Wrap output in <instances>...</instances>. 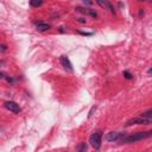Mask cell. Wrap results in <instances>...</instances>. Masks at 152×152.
Instances as JSON below:
<instances>
[{"mask_svg": "<svg viewBox=\"0 0 152 152\" xmlns=\"http://www.w3.org/2000/svg\"><path fill=\"white\" fill-rule=\"evenodd\" d=\"M151 136H152L151 131H148V132H136V133H133L131 136H127L126 134L121 141H124V143H136V141L146 139V138H148Z\"/></svg>", "mask_w": 152, "mask_h": 152, "instance_id": "6da1fadb", "label": "cell"}, {"mask_svg": "<svg viewBox=\"0 0 152 152\" xmlns=\"http://www.w3.org/2000/svg\"><path fill=\"white\" fill-rule=\"evenodd\" d=\"M148 124H152V118H148V116H139V118H133V119H130L127 123H126V126H132V125H148Z\"/></svg>", "mask_w": 152, "mask_h": 152, "instance_id": "7a4b0ae2", "label": "cell"}, {"mask_svg": "<svg viewBox=\"0 0 152 152\" xmlns=\"http://www.w3.org/2000/svg\"><path fill=\"white\" fill-rule=\"evenodd\" d=\"M101 141H102V134L100 131L93 133L89 138V143L92 145V147H94L95 150H99L101 147Z\"/></svg>", "mask_w": 152, "mask_h": 152, "instance_id": "3957f363", "label": "cell"}, {"mask_svg": "<svg viewBox=\"0 0 152 152\" xmlns=\"http://www.w3.org/2000/svg\"><path fill=\"white\" fill-rule=\"evenodd\" d=\"M125 136H126L125 133H121V132H109L106 136V139L108 141H121Z\"/></svg>", "mask_w": 152, "mask_h": 152, "instance_id": "277c9868", "label": "cell"}, {"mask_svg": "<svg viewBox=\"0 0 152 152\" xmlns=\"http://www.w3.org/2000/svg\"><path fill=\"white\" fill-rule=\"evenodd\" d=\"M96 1V4L99 5V6H101L102 9H106V10H108L111 13H113V14H115V10H114V6L108 1V0H95Z\"/></svg>", "mask_w": 152, "mask_h": 152, "instance_id": "5b68a950", "label": "cell"}, {"mask_svg": "<svg viewBox=\"0 0 152 152\" xmlns=\"http://www.w3.org/2000/svg\"><path fill=\"white\" fill-rule=\"evenodd\" d=\"M4 106H5L6 109H9V111L12 112V113H19V112H20L19 105L16 103L14 101H6V102L4 103Z\"/></svg>", "mask_w": 152, "mask_h": 152, "instance_id": "8992f818", "label": "cell"}, {"mask_svg": "<svg viewBox=\"0 0 152 152\" xmlns=\"http://www.w3.org/2000/svg\"><path fill=\"white\" fill-rule=\"evenodd\" d=\"M61 64L63 66V68L68 71H73V64L70 63V61L67 56H61Z\"/></svg>", "mask_w": 152, "mask_h": 152, "instance_id": "52a82bcc", "label": "cell"}, {"mask_svg": "<svg viewBox=\"0 0 152 152\" xmlns=\"http://www.w3.org/2000/svg\"><path fill=\"white\" fill-rule=\"evenodd\" d=\"M36 27H37L38 31L43 32V31H48L49 29H51V25H50V24H48V23H38Z\"/></svg>", "mask_w": 152, "mask_h": 152, "instance_id": "ba28073f", "label": "cell"}, {"mask_svg": "<svg viewBox=\"0 0 152 152\" xmlns=\"http://www.w3.org/2000/svg\"><path fill=\"white\" fill-rule=\"evenodd\" d=\"M43 4V0H30V5L32 7H39Z\"/></svg>", "mask_w": 152, "mask_h": 152, "instance_id": "9c48e42d", "label": "cell"}, {"mask_svg": "<svg viewBox=\"0 0 152 152\" xmlns=\"http://www.w3.org/2000/svg\"><path fill=\"white\" fill-rule=\"evenodd\" d=\"M123 75H124V77H125V78H127V80H131V78H133V75H132L130 71H127V70H125V71L123 73Z\"/></svg>", "mask_w": 152, "mask_h": 152, "instance_id": "30bf717a", "label": "cell"}, {"mask_svg": "<svg viewBox=\"0 0 152 152\" xmlns=\"http://www.w3.org/2000/svg\"><path fill=\"white\" fill-rule=\"evenodd\" d=\"M141 115H143V116H148V118H152V109H148V111H146V112L141 113Z\"/></svg>", "mask_w": 152, "mask_h": 152, "instance_id": "8fae6325", "label": "cell"}, {"mask_svg": "<svg viewBox=\"0 0 152 152\" xmlns=\"http://www.w3.org/2000/svg\"><path fill=\"white\" fill-rule=\"evenodd\" d=\"M77 150H78V151H86V150H87V145H86V143H82V144L77 147Z\"/></svg>", "mask_w": 152, "mask_h": 152, "instance_id": "7c38bea8", "label": "cell"}, {"mask_svg": "<svg viewBox=\"0 0 152 152\" xmlns=\"http://www.w3.org/2000/svg\"><path fill=\"white\" fill-rule=\"evenodd\" d=\"M82 1H83L86 5H93V1H92V0H82Z\"/></svg>", "mask_w": 152, "mask_h": 152, "instance_id": "4fadbf2b", "label": "cell"}, {"mask_svg": "<svg viewBox=\"0 0 152 152\" xmlns=\"http://www.w3.org/2000/svg\"><path fill=\"white\" fill-rule=\"evenodd\" d=\"M6 81L10 83H14V78H12V77H6Z\"/></svg>", "mask_w": 152, "mask_h": 152, "instance_id": "5bb4252c", "label": "cell"}, {"mask_svg": "<svg viewBox=\"0 0 152 152\" xmlns=\"http://www.w3.org/2000/svg\"><path fill=\"white\" fill-rule=\"evenodd\" d=\"M6 50V45L5 44H1V52H4Z\"/></svg>", "mask_w": 152, "mask_h": 152, "instance_id": "9a60e30c", "label": "cell"}, {"mask_svg": "<svg viewBox=\"0 0 152 152\" xmlns=\"http://www.w3.org/2000/svg\"><path fill=\"white\" fill-rule=\"evenodd\" d=\"M77 21H80V23H86V19H83V18H78V19H77Z\"/></svg>", "mask_w": 152, "mask_h": 152, "instance_id": "2e32d148", "label": "cell"}, {"mask_svg": "<svg viewBox=\"0 0 152 152\" xmlns=\"http://www.w3.org/2000/svg\"><path fill=\"white\" fill-rule=\"evenodd\" d=\"M80 34L83 36H92V34H87V32H80Z\"/></svg>", "mask_w": 152, "mask_h": 152, "instance_id": "e0dca14e", "label": "cell"}, {"mask_svg": "<svg viewBox=\"0 0 152 152\" xmlns=\"http://www.w3.org/2000/svg\"><path fill=\"white\" fill-rule=\"evenodd\" d=\"M147 74H148V75H152V68H150V69L147 70Z\"/></svg>", "mask_w": 152, "mask_h": 152, "instance_id": "ac0fdd59", "label": "cell"}, {"mask_svg": "<svg viewBox=\"0 0 152 152\" xmlns=\"http://www.w3.org/2000/svg\"><path fill=\"white\" fill-rule=\"evenodd\" d=\"M151 133H152V130H151Z\"/></svg>", "mask_w": 152, "mask_h": 152, "instance_id": "d6986e66", "label": "cell"}]
</instances>
